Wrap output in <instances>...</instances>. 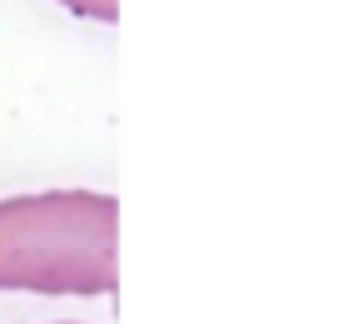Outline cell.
Instances as JSON below:
<instances>
[{
    "label": "cell",
    "mask_w": 364,
    "mask_h": 324,
    "mask_svg": "<svg viewBox=\"0 0 364 324\" xmlns=\"http://www.w3.org/2000/svg\"><path fill=\"white\" fill-rule=\"evenodd\" d=\"M120 200L105 190H36L0 200V289L100 299L115 294Z\"/></svg>",
    "instance_id": "6da1fadb"
},
{
    "label": "cell",
    "mask_w": 364,
    "mask_h": 324,
    "mask_svg": "<svg viewBox=\"0 0 364 324\" xmlns=\"http://www.w3.org/2000/svg\"><path fill=\"white\" fill-rule=\"evenodd\" d=\"M60 6L80 21H100V26H115L120 21V0H60Z\"/></svg>",
    "instance_id": "7a4b0ae2"
},
{
    "label": "cell",
    "mask_w": 364,
    "mask_h": 324,
    "mask_svg": "<svg viewBox=\"0 0 364 324\" xmlns=\"http://www.w3.org/2000/svg\"><path fill=\"white\" fill-rule=\"evenodd\" d=\"M60 324H75V319H60Z\"/></svg>",
    "instance_id": "3957f363"
}]
</instances>
